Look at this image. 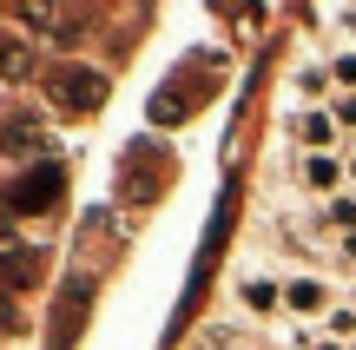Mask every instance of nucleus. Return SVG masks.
Wrapping results in <instances>:
<instances>
[{
    "label": "nucleus",
    "instance_id": "nucleus-13",
    "mask_svg": "<svg viewBox=\"0 0 356 350\" xmlns=\"http://www.w3.org/2000/svg\"><path fill=\"white\" fill-rule=\"evenodd\" d=\"M330 113H337V126H343V132H356V93H337Z\"/></svg>",
    "mask_w": 356,
    "mask_h": 350
},
{
    "label": "nucleus",
    "instance_id": "nucleus-14",
    "mask_svg": "<svg viewBox=\"0 0 356 350\" xmlns=\"http://www.w3.org/2000/svg\"><path fill=\"white\" fill-rule=\"evenodd\" d=\"M343 166H350V192H356V152H343Z\"/></svg>",
    "mask_w": 356,
    "mask_h": 350
},
{
    "label": "nucleus",
    "instance_id": "nucleus-12",
    "mask_svg": "<svg viewBox=\"0 0 356 350\" xmlns=\"http://www.w3.org/2000/svg\"><path fill=\"white\" fill-rule=\"evenodd\" d=\"M330 79H337V93H356V47L330 53Z\"/></svg>",
    "mask_w": 356,
    "mask_h": 350
},
{
    "label": "nucleus",
    "instance_id": "nucleus-1",
    "mask_svg": "<svg viewBox=\"0 0 356 350\" xmlns=\"http://www.w3.org/2000/svg\"><path fill=\"white\" fill-rule=\"evenodd\" d=\"M47 100L60 106V113H92V106L106 100V79L92 73V66H53L47 73Z\"/></svg>",
    "mask_w": 356,
    "mask_h": 350
},
{
    "label": "nucleus",
    "instance_id": "nucleus-5",
    "mask_svg": "<svg viewBox=\"0 0 356 350\" xmlns=\"http://www.w3.org/2000/svg\"><path fill=\"white\" fill-rule=\"evenodd\" d=\"M0 152H13V159L47 152V119L40 113H0Z\"/></svg>",
    "mask_w": 356,
    "mask_h": 350
},
{
    "label": "nucleus",
    "instance_id": "nucleus-15",
    "mask_svg": "<svg viewBox=\"0 0 356 350\" xmlns=\"http://www.w3.org/2000/svg\"><path fill=\"white\" fill-rule=\"evenodd\" d=\"M350 350H356V344H350Z\"/></svg>",
    "mask_w": 356,
    "mask_h": 350
},
{
    "label": "nucleus",
    "instance_id": "nucleus-8",
    "mask_svg": "<svg viewBox=\"0 0 356 350\" xmlns=\"http://www.w3.org/2000/svg\"><path fill=\"white\" fill-rule=\"evenodd\" d=\"M310 232H330V238H350L356 232V192H337V198H323L317 212H310Z\"/></svg>",
    "mask_w": 356,
    "mask_h": 350
},
{
    "label": "nucleus",
    "instance_id": "nucleus-6",
    "mask_svg": "<svg viewBox=\"0 0 356 350\" xmlns=\"http://www.w3.org/2000/svg\"><path fill=\"white\" fill-rule=\"evenodd\" d=\"M7 198H13L7 212H47L53 198H60V166H47V172H26V179L13 185Z\"/></svg>",
    "mask_w": 356,
    "mask_h": 350
},
{
    "label": "nucleus",
    "instance_id": "nucleus-3",
    "mask_svg": "<svg viewBox=\"0 0 356 350\" xmlns=\"http://www.w3.org/2000/svg\"><path fill=\"white\" fill-rule=\"evenodd\" d=\"M284 311H291L297 324H323V317L337 311V291L323 285L317 271H297V278H284Z\"/></svg>",
    "mask_w": 356,
    "mask_h": 350
},
{
    "label": "nucleus",
    "instance_id": "nucleus-2",
    "mask_svg": "<svg viewBox=\"0 0 356 350\" xmlns=\"http://www.w3.org/2000/svg\"><path fill=\"white\" fill-rule=\"evenodd\" d=\"M284 132H291L297 152H337V139H343V126H337L330 106H297V113L284 119Z\"/></svg>",
    "mask_w": 356,
    "mask_h": 350
},
{
    "label": "nucleus",
    "instance_id": "nucleus-10",
    "mask_svg": "<svg viewBox=\"0 0 356 350\" xmlns=\"http://www.w3.org/2000/svg\"><path fill=\"white\" fill-rule=\"evenodd\" d=\"M79 304H86V285H66L60 317H53V350H66V344H73V331H79Z\"/></svg>",
    "mask_w": 356,
    "mask_h": 350
},
{
    "label": "nucleus",
    "instance_id": "nucleus-11",
    "mask_svg": "<svg viewBox=\"0 0 356 350\" xmlns=\"http://www.w3.org/2000/svg\"><path fill=\"white\" fill-rule=\"evenodd\" d=\"M33 73V47L20 33H0V79H26Z\"/></svg>",
    "mask_w": 356,
    "mask_h": 350
},
{
    "label": "nucleus",
    "instance_id": "nucleus-9",
    "mask_svg": "<svg viewBox=\"0 0 356 350\" xmlns=\"http://www.w3.org/2000/svg\"><path fill=\"white\" fill-rule=\"evenodd\" d=\"M238 304L251 317H277L284 311V285H277V278H251V271H244L238 278Z\"/></svg>",
    "mask_w": 356,
    "mask_h": 350
},
{
    "label": "nucleus",
    "instance_id": "nucleus-4",
    "mask_svg": "<svg viewBox=\"0 0 356 350\" xmlns=\"http://www.w3.org/2000/svg\"><path fill=\"white\" fill-rule=\"evenodd\" d=\"M297 185L304 192H317V198H337V192H350V166H343V152H297Z\"/></svg>",
    "mask_w": 356,
    "mask_h": 350
},
{
    "label": "nucleus",
    "instance_id": "nucleus-7",
    "mask_svg": "<svg viewBox=\"0 0 356 350\" xmlns=\"http://www.w3.org/2000/svg\"><path fill=\"white\" fill-rule=\"evenodd\" d=\"M291 93H297L304 106H330V100H337L330 60H297V73H291Z\"/></svg>",
    "mask_w": 356,
    "mask_h": 350
}]
</instances>
